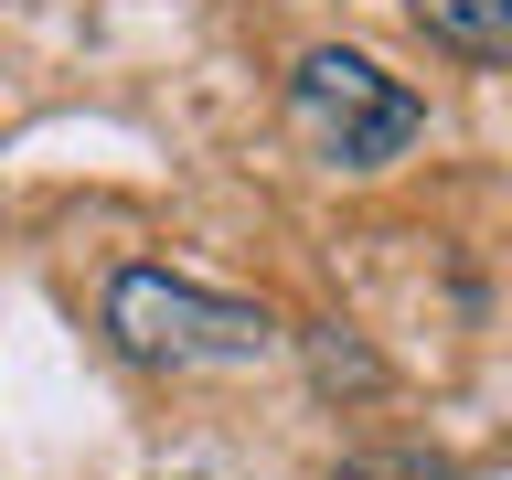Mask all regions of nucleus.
<instances>
[{
	"label": "nucleus",
	"mask_w": 512,
	"mask_h": 480,
	"mask_svg": "<svg viewBox=\"0 0 512 480\" xmlns=\"http://www.w3.org/2000/svg\"><path fill=\"white\" fill-rule=\"evenodd\" d=\"M299 363H310V384H320V395H342V406H384V395H395L384 352L363 342V331H342V320L299 331Z\"/></svg>",
	"instance_id": "7ed1b4c3"
},
{
	"label": "nucleus",
	"mask_w": 512,
	"mask_h": 480,
	"mask_svg": "<svg viewBox=\"0 0 512 480\" xmlns=\"http://www.w3.org/2000/svg\"><path fill=\"white\" fill-rule=\"evenodd\" d=\"M288 128H299V150L331 160V171H384V160L416 150L427 96H416L406 75H384L374 54H352V43H310V54L288 64Z\"/></svg>",
	"instance_id": "f03ea898"
},
{
	"label": "nucleus",
	"mask_w": 512,
	"mask_h": 480,
	"mask_svg": "<svg viewBox=\"0 0 512 480\" xmlns=\"http://www.w3.org/2000/svg\"><path fill=\"white\" fill-rule=\"evenodd\" d=\"M406 22L459 64H512V0H406Z\"/></svg>",
	"instance_id": "20e7f679"
},
{
	"label": "nucleus",
	"mask_w": 512,
	"mask_h": 480,
	"mask_svg": "<svg viewBox=\"0 0 512 480\" xmlns=\"http://www.w3.org/2000/svg\"><path fill=\"white\" fill-rule=\"evenodd\" d=\"M342 480H459V470L427 448V459H342Z\"/></svg>",
	"instance_id": "39448f33"
},
{
	"label": "nucleus",
	"mask_w": 512,
	"mask_h": 480,
	"mask_svg": "<svg viewBox=\"0 0 512 480\" xmlns=\"http://www.w3.org/2000/svg\"><path fill=\"white\" fill-rule=\"evenodd\" d=\"M107 342H118L128 363H150V374H246L288 331H278L267 299H235V288H203V278H182V267L128 256L118 278H107Z\"/></svg>",
	"instance_id": "f257e3e1"
}]
</instances>
